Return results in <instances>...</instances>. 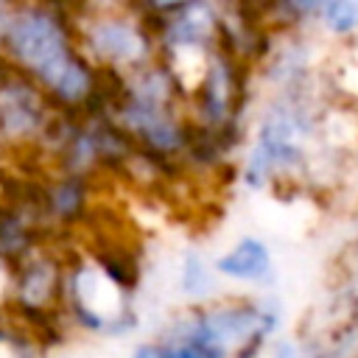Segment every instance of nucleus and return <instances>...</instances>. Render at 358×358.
I'll return each instance as SVG.
<instances>
[{
	"instance_id": "obj_3",
	"label": "nucleus",
	"mask_w": 358,
	"mask_h": 358,
	"mask_svg": "<svg viewBox=\"0 0 358 358\" xmlns=\"http://www.w3.org/2000/svg\"><path fill=\"white\" fill-rule=\"evenodd\" d=\"M76 39L84 53V59L98 70H131L151 64L154 39L145 31V20L126 17V14H109V17H92V20H73Z\"/></svg>"
},
{
	"instance_id": "obj_7",
	"label": "nucleus",
	"mask_w": 358,
	"mask_h": 358,
	"mask_svg": "<svg viewBox=\"0 0 358 358\" xmlns=\"http://www.w3.org/2000/svg\"><path fill=\"white\" fill-rule=\"evenodd\" d=\"M134 358H199L187 344H182L179 338L173 336H165L159 341H148V344H140L134 350Z\"/></svg>"
},
{
	"instance_id": "obj_8",
	"label": "nucleus",
	"mask_w": 358,
	"mask_h": 358,
	"mask_svg": "<svg viewBox=\"0 0 358 358\" xmlns=\"http://www.w3.org/2000/svg\"><path fill=\"white\" fill-rule=\"evenodd\" d=\"M210 285H213V277H210V268L204 266V260L196 255H187L185 268H182V288L187 294H204Z\"/></svg>"
},
{
	"instance_id": "obj_9",
	"label": "nucleus",
	"mask_w": 358,
	"mask_h": 358,
	"mask_svg": "<svg viewBox=\"0 0 358 358\" xmlns=\"http://www.w3.org/2000/svg\"><path fill=\"white\" fill-rule=\"evenodd\" d=\"M274 358H305L294 344H282L277 352H274Z\"/></svg>"
},
{
	"instance_id": "obj_6",
	"label": "nucleus",
	"mask_w": 358,
	"mask_h": 358,
	"mask_svg": "<svg viewBox=\"0 0 358 358\" xmlns=\"http://www.w3.org/2000/svg\"><path fill=\"white\" fill-rule=\"evenodd\" d=\"M316 14L322 17L324 28L333 34H352L358 31V3H322L316 6Z\"/></svg>"
},
{
	"instance_id": "obj_2",
	"label": "nucleus",
	"mask_w": 358,
	"mask_h": 358,
	"mask_svg": "<svg viewBox=\"0 0 358 358\" xmlns=\"http://www.w3.org/2000/svg\"><path fill=\"white\" fill-rule=\"evenodd\" d=\"M274 327L277 310L249 299H232L196 310L171 336L199 358H255Z\"/></svg>"
},
{
	"instance_id": "obj_5",
	"label": "nucleus",
	"mask_w": 358,
	"mask_h": 358,
	"mask_svg": "<svg viewBox=\"0 0 358 358\" xmlns=\"http://www.w3.org/2000/svg\"><path fill=\"white\" fill-rule=\"evenodd\" d=\"M215 268L235 282H266L274 271L271 252L257 238H241L227 255L215 260Z\"/></svg>"
},
{
	"instance_id": "obj_4",
	"label": "nucleus",
	"mask_w": 358,
	"mask_h": 358,
	"mask_svg": "<svg viewBox=\"0 0 358 358\" xmlns=\"http://www.w3.org/2000/svg\"><path fill=\"white\" fill-rule=\"evenodd\" d=\"M310 131V123L305 117V109L294 101H285L280 106H274L255 143H252V151H249V159H246V182L249 185H263L268 182L271 176L282 173V171H291L302 162V145H305V134Z\"/></svg>"
},
{
	"instance_id": "obj_1",
	"label": "nucleus",
	"mask_w": 358,
	"mask_h": 358,
	"mask_svg": "<svg viewBox=\"0 0 358 358\" xmlns=\"http://www.w3.org/2000/svg\"><path fill=\"white\" fill-rule=\"evenodd\" d=\"M0 56L28 76L53 106L81 109L95 87V67L84 59L76 25L56 6L0 8Z\"/></svg>"
}]
</instances>
